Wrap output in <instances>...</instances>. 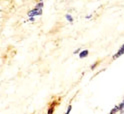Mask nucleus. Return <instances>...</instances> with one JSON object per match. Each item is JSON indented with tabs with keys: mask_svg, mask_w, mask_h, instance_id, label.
I'll use <instances>...</instances> for the list:
<instances>
[{
	"mask_svg": "<svg viewBox=\"0 0 124 114\" xmlns=\"http://www.w3.org/2000/svg\"><path fill=\"white\" fill-rule=\"evenodd\" d=\"M41 13H42V10L40 8H37V7H35L33 10L29 11L28 15H29V16H32L33 17V16H37V15H41Z\"/></svg>",
	"mask_w": 124,
	"mask_h": 114,
	"instance_id": "obj_1",
	"label": "nucleus"
},
{
	"mask_svg": "<svg viewBox=\"0 0 124 114\" xmlns=\"http://www.w3.org/2000/svg\"><path fill=\"white\" fill-rule=\"evenodd\" d=\"M124 54V44L122 45V46L119 48V50L117 51V53L113 56V59H116V58H118V57H120L121 55H123Z\"/></svg>",
	"mask_w": 124,
	"mask_h": 114,
	"instance_id": "obj_2",
	"label": "nucleus"
},
{
	"mask_svg": "<svg viewBox=\"0 0 124 114\" xmlns=\"http://www.w3.org/2000/svg\"><path fill=\"white\" fill-rule=\"evenodd\" d=\"M87 55H88V50H84V51H82L79 54L80 58H84V57H86Z\"/></svg>",
	"mask_w": 124,
	"mask_h": 114,
	"instance_id": "obj_3",
	"label": "nucleus"
},
{
	"mask_svg": "<svg viewBox=\"0 0 124 114\" xmlns=\"http://www.w3.org/2000/svg\"><path fill=\"white\" fill-rule=\"evenodd\" d=\"M118 110H119V108H118V106H115V107L113 108V110H112V111L110 112V114H115V113H116V112H117Z\"/></svg>",
	"mask_w": 124,
	"mask_h": 114,
	"instance_id": "obj_4",
	"label": "nucleus"
},
{
	"mask_svg": "<svg viewBox=\"0 0 124 114\" xmlns=\"http://www.w3.org/2000/svg\"><path fill=\"white\" fill-rule=\"evenodd\" d=\"M118 108H119V110H124V100H123L122 103L118 106Z\"/></svg>",
	"mask_w": 124,
	"mask_h": 114,
	"instance_id": "obj_5",
	"label": "nucleus"
},
{
	"mask_svg": "<svg viewBox=\"0 0 124 114\" xmlns=\"http://www.w3.org/2000/svg\"><path fill=\"white\" fill-rule=\"evenodd\" d=\"M70 111H71V105H69L68 108H67V111L65 112V114H69V113H70Z\"/></svg>",
	"mask_w": 124,
	"mask_h": 114,
	"instance_id": "obj_6",
	"label": "nucleus"
},
{
	"mask_svg": "<svg viewBox=\"0 0 124 114\" xmlns=\"http://www.w3.org/2000/svg\"><path fill=\"white\" fill-rule=\"evenodd\" d=\"M66 18H67L69 21H70V22H72V20H73V18H72V17H71L69 14H67V15H66Z\"/></svg>",
	"mask_w": 124,
	"mask_h": 114,
	"instance_id": "obj_7",
	"label": "nucleus"
}]
</instances>
